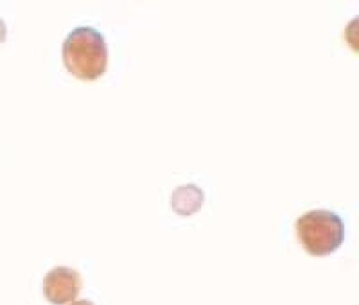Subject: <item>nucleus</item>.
Wrapping results in <instances>:
<instances>
[{"label": "nucleus", "mask_w": 359, "mask_h": 305, "mask_svg": "<svg viewBox=\"0 0 359 305\" xmlns=\"http://www.w3.org/2000/svg\"><path fill=\"white\" fill-rule=\"evenodd\" d=\"M63 63L74 78L95 81L108 69V45L97 29L81 25L63 41Z\"/></svg>", "instance_id": "obj_1"}, {"label": "nucleus", "mask_w": 359, "mask_h": 305, "mask_svg": "<svg viewBox=\"0 0 359 305\" xmlns=\"http://www.w3.org/2000/svg\"><path fill=\"white\" fill-rule=\"evenodd\" d=\"M297 239L311 255H331L343 244L345 224L336 212L309 210L297 219Z\"/></svg>", "instance_id": "obj_2"}, {"label": "nucleus", "mask_w": 359, "mask_h": 305, "mask_svg": "<svg viewBox=\"0 0 359 305\" xmlns=\"http://www.w3.org/2000/svg\"><path fill=\"white\" fill-rule=\"evenodd\" d=\"M81 291L79 273L67 266H56L43 278V294L53 305L72 304Z\"/></svg>", "instance_id": "obj_3"}, {"label": "nucleus", "mask_w": 359, "mask_h": 305, "mask_svg": "<svg viewBox=\"0 0 359 305\" xmlns=\"http://www.w3.org/2000/svg\"><path fill=\"white\" fill-rule=\"evenodd\" d=\"M171 205L178 214H194V212L200 210V207L203 205V192L198 185H184V187H178L175 191L171 198Z\"/></svg>", "instance_id": "obj_4"}, {"label": "nucleus", "mask_w": 359, "mask_h": 305, "mask_svg": "<svg viewBox=\"0 0 359 305\" xmlns=\"http://www.w3.org/2000/svg\"><path fill=\"white\" fill-rule=\"evenodd\" d=\"M4 40H6V25L4 22L0 20V43H2Z\"/></svg>", "instance_id": "obj_5"}, {"label": "nucleus", "mask_w": 359, "mask_h": 305, "mask_svg": "<svg viewBox=\"0 0 359 305\" xmlns=\"http://www.w3.org/2000/svg\"><path fill=\"white\" fill-rule=\"evenodd\" d=\"M70 305H94L90 300H78V301H72Z\"/></svg>", "instance_id": "obj_6"}]
</instances>
